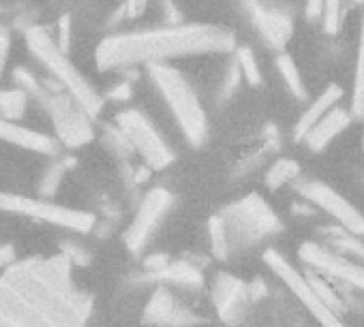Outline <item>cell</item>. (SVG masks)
I'll return each mask as SVG.
<instances>
[{"mask_svg": "<svg viewBox=\"0 0 364 327\" xmlns=\"http://www.w3.org/2000/svg\"><path fill=\"white\" fill-rule=\"evenodd\" d=\"M364 105V7L360 18V33H358V50H355V65H353V88H351V113L360 118Z\"/></svg>", "mask_w": 364, "mask_h": 327, "instance_id": "cell-21", "label": "cell"}, {"mask_svg": "<svg viewBox=\"0 0 364 327\" xmlns=\"http://www.w3.org/2000/svg\"><path fill=\"white\" fill-rule=\"evenodd\" d=\"M236 62H238V67L242 71V77L249 82V86H262L264 77H262L257 58H255L251 48H247V45L236 48Z\"/></svg>", "mask_w": 364, "mask_h": 327, "instance_id": "cell-26", "label": "cell"}, {"mask_svg": "<svg viewBox=\"0 0 364 327\" xmlns=\"http://www.w3.org/2000/svg\"><path fill=\"white\" fill-rule=\"evenodd\" d=\"M63 176H65V162L52 160L50 165L46 167L41 180H39V195H43V197L56 195V191H58V187L63 182Z\"/></svg>", "mask_w": 364, "mask_h": 327, "instance_id": "cell-27", "label": "cell"}, {"mask_svg": "<svg viewBox=\"0 0 364 327\" xmlns=\"http://www.w3.org/2000/svg\"><path fill=\"white\" fill-rule=\"evenodd\" d=\"M71 259L35 257L0 276V327H86L92 297L75 287Z\"/></svg>", "mask_w": 364, "mask_h": 327, "instance_id": "cell-1", "label": "cell"}, {"mask_svg": "<svg viewBox=\"0 0 364 327\" xmlns=\"http://www.w3.org/2000/svg\"><path fill=\"white\" fill-rule=\"evenodd\" d=\"M116 124L122 128V133L131 141L133 150L144 158V162L150 170L161 172L176 160L173 150L161 137V133L150 122V118L146 113H141L139 109H122L116 116Z\"/></svg>", "mask_w": 364, "mask_h": 327, "instance_id": "cell-9", "label": "cell"}, {"mask_svg": "<svg viewBox=\"0 0 364 327\" xmlns=\"http://www.w3.org/2000/svg\"><path fill=\"white\" fill-rule=\"evenodd\" d=\"M0 141H7L14 143L22 150H31L37 154H46V156H56L60 152V141L39 133L35 128L22 126L16 120H7L0 116Z\"/></svg>", "mask_w": 364, "mask_h": 327, "instance_id": "cell-16", "label": "cell"}, {"mask_svg": "<svg viewBox=\"0 0 364 327\" xmlns=\"http://www.w3.org/2000/svg\"><path fill=\"white\" fill-rule=\"evenodd\" d=\"M37 101L48 111L52 126L56 131V139L67 148H82L95 139L92 116L84 109V105L71 94L63 90H48L43 86Z\"/></svg>", "mask_w": 364, "mask_h": 327, "instance_id": "cell-7", "label": "cell"}, {"mask_svg": "<svg viewBox=\"0 0 364 327\" xmlns=\"http://www.w3.org/2000/svg\"><path fill=\"white\" fill-rule=\"evenodd\" d=\"M173 206V195L167 189H152L144 195L129 229L124 231V246L131 255H139L152 240L167 210Z\"/></svg>", "mask_w": 364, "mask_h": 327, "instance_id": "cell-11", "label": "cell"}, {"mask_svg": "<svg viewBox=\"0 0 364 327\" xmlns=\"http://www.w3.org/2000/svg\"><path fill=\"white\" fill-rule=\"evenodd\" d=\"M277 69H279V73H281V77H283L287 90H289L298 101H304L309 94H306L304 79H302V75H300L298 65L294 62V58H291L289 54L281 52V54L277 56Z\"/></svg>", "mask_w": 364, "mask_h": 327, "instance_id": "cell-23", "label": "cell"}, {"mask_svg": "<svg viewBox=\"0 0 364 327\" xmlns=\"http://www.w3.org/2000/svg\"><path fill=\"white\" fill-rule=\"evenodd\" d=\"M152 278L163 282H173L176 287H185V289H200L204 284V276L200 267L189 261H169Z\"/></svg>", "mask_w": 364, "mask_h": 327, "instance_id": "cell-19", "label": "cell"}, {"mask_svg": "<svg viewBox=\"0 0 364 327\" xmlns=\"http://www.w3.org/2000/svg\"><path fill=\"white\" fill-rule=\"evenodd\" d=\"M146 3H148V0H124V9H127L129 18L141 16L144 9H146Z\"/></svg>", "mask_w": 364, "mask_h": 327, "instance_id": "cell-37", "label": "cell"}, {"mask_svg": "<svg viewBox=\"0 0 364 327\" xmlns=\"http://www.w3.org/2000/svg\"><path fill=\"white\" fill-rule=\"evenodd\" d=\"M319 231L326 238L330 248H334L336 253H341V255H345L349 259H355V261L364 263V242L360 240V235L343 229L341 225L338 227H321Z\"/></svg>", "mask_w": 364, "mask_h": 327, "instance_id": "cell-20", "label": "cell"}, {"mask_svg": "<svg viewBox=\"0 0 364 327\" xmlns=\"http://www.w3.org/2000/svg\"><path fill=\"white\" fill-rule=\"evenodd\" d=\"M213 301H215V308H217L219 316L225 323L234 325L245 316L247 306L253 299H251V293H249V284H245L240 278H236L232 274L221 272L215 278V284H213Z\"/></svg>", "mask_w": 364, "mask_h": 327, "instance_id": "cell-15", "label": "cell"}, {"mask_svg": "<svg viewBox=\"0 0 364 327\" xmlns=\"http://www.w3.org/2000/svg\"><path fill=\"white\" fill-rule=\"evenodd\" d=\"M148 73L173 120L178 122L182 137L187 139L189 145L202 148L208 137V116L193 86L178 69L169 67L167 62L150 65Z\"/></svg>", "mask_w": 364, "mask_h": 327, "instance_id": "cell-3", "label": "cell"}, {"mask_svg": "<svg viewBox=\"0 0 364 327\" xmlns=\"http://www.w3.org/2000/svg\"><path fill=\"white\" fill-rule=\"evenodd\" d=\"M240 3L266 45L281 52L294 35V22L283 11L266 7L262 0H240Z\"/></svg>", "mask_w": 364, "mask_h": 327, "instance_id": "cell-13", "label": "cell"}, {"mask_svg": "<svg viewBox=\"0 0 364 327\" xmlns=\"http://www.w3.org/2000/svg\"><path fill=\"white\" fill-rule=\"evenodd\" d=\"M144 323L159 325V327H189V325L202 323V318L189 308L182 306L169 289L159 287L152 293L150 301L146 304Z\"/></svg>", "mask_w": 364, "mask_h": 327, "instance_id": "cell-14", "label": "cell"}, {"mask_svg": "<svg viewBox=\"0 0 364 327\" xmlns=\"http://www.w3.org/2000/svg\"><path fill=\"white\" fill-rule=\"evenodd\" d=\"M28 92L24 88L14 90H0V116L7 120H20L24 118L26 105H28Z\"/></svg>", "mask_w": 364, "mask_h": 327, "instance_id": "cell-24", "label": "cell"}, {"mask_svg": "<svg viewBox=\"0 0 364 327\" xmlns=\"http://www.w3.org/2000/svg\"><path fill=\"white\" fill-rule=\"evenodd\" d=\"M9 35L0 28V79H3L5 67H7V56H9Z\"/></svg>", "mask_w": 364, "mask_h": 327, "instance_id": "cell-34", "label": "cell"}, {"mask_svg": "<svg viewBox=\"0 0 364 327\" xmlns=\"http://www.w3.org/2000/svg\"><path fill=\"white\" fill-rule=\"evenodd\" d=\"M208 238H210V248L215 253V257L219 259H228L232 255V246H230V238H228V227L221 214H215L208 223Z\"/></svg>", "mask_w": 364, "mask_h": 327, "instance_id": "cell-25", "label": "cell"}, {"mask_svg": "<svg viewBox=\"0 0 364 327\" xmlns=\"http://www.w3.org/2000/svg\"><path fill=\"white\" fill-rule=\"evenodd\" d=\"M341 99H343V88L338 86V84H328L321 92H319V96L302 111V116L298 118V122H296V126H294V137L298 139V141H302L304 137H306V133L332 109V107H336L338 103H341Z\"/></svg>", "mask_w": 364, "mask_h": 327, "instance_id": "cell-18", "label": "cell"}, {"mask_svg": "<svg viewBox=\"0 0 364 327\" xmlns=\"http://www.w3.org/2000/svg\"><path fill=\"white\" fill-rule=\"evenodd\" d=\"M236 39L228 28L215 24H173L150 31L120 33L105 37L95 52L101 71L135 65H163L176 58L230 54Z\"/></svg>", "mask_w": 364, "mask_h": 327, "instance_id": "cell-2", "label": "cell"}, {"mask_svg": "<svg viewBox=\"0 0 364 327\" xmlns=\"http://www.w3.org/2000/svg\"><path fill=\"white\" fill-rule=\"evenodd\" d=\"M63 253L71 259V263H77V265H88V261H90V255L84 248H80L77 244H65Z\"/></svg>", "mask_w": 364, "mask_h": 327, "instance_id": "cell-32", "label": "cell"}, {"mask_svg": "<svg viewBox=\"0 0 364 327\" xmlns=\"http://www.w3.org/2000/svg\"><path fill=\"white\" fill-rule=\"evenodd\" d=\"M298 193L315 208L323 210L328 216H332L343 229L355 233V235H364V216L362 212L347 201L338 191H334L332 187H328L326 182L319 180H302L298 182Z\"/></svg>", "mask_w": 364, "mask_h": 327, "instance_id": "cell-12", "label": "cell"}, {"mask_svg": "<svg viewBox=\"0 0 364 327\" xmlns=\"http://www.w3.org/2000/svg\"><path fill=\"white\" fill-rule=\"evenodd\" d=\"M240 79H242V71H240V67H238V62H236V58H234V62L230 65L228 75H225V79H223L221 94H223L225 99H228V96H232V94L236 92V88H238Z\"/></svg>", "mask_w": 364, "mask_h": 327, "instance_id": "cell-30", "label": "cell"}, {"mask_svg": "<svg viewBox=\"0 0 364 327\" xmlns=\"http://www.w3.org/2000/svg\"><path fill=\"white\" fill-rule=\"evenodd\" d=\"M323 5H326V0H306L304 3V16L306 20L315 22L321 18V11H323Z\"/></svg>", "mask_w": 364, "mask_h": 327, "instance_id": "cell-33", "label": "cell"}, {"mask_svg": "<svg viewBox=\"0 0 364 327\" xmlns=\"http://www.w3.org/2000/svg\"><path fill=\"white\" fill-rule=\"evenodd\" d=\"M225 227H228V238L230 246L234 248H249L274 233L283 231L281 218L272 212V208L262 199L259 195L251 193L232 206H228L221 212Z\"/></svg>", "mask_w": 364, "mask_h": 327, "instance_id": "cell-6", "label": "cell"}, {"mask_svg": "<svg viewBox=\"0 0 364 327\" xmlns=\"http://www.w3.org/2000/svg\"><path fill=\"white\" fill-rule=\"evenodd\" d=\"M69 43H71V16L65 13L60 20H58V45L69 52Z\"/></svg>", "mask_w": 364, "mask_h": 327, "instance_id": "cell-31", "label": "cell"}, {"mask_svg": "<svg viewBox=\"0 0 364 327\" xmlns=\"http://www.w3.org/2000/svg\"><path fill=\"white\" fill-rule=\"evenodd\" d=\"M0 210L31 216L37 221H46L56 227H65L77 233H90L95 229L97 216L92 212L67 208V206H56L43 199H31L22 195H11V193H0Z\"/></svg>", "mask_w": 364, "mask_h": 327, "instance_id": "cell-10", "label": "cell"}, {"mask_svg": "<svg viewBox=\"0 0 364 327\" xmlns=\"http://www.w3.org/2000/svg\"><path fill=\"white\" fill-rule=\"evenodd\" d=\"M107 96H109V99H114V101H127V99L131 96V86H129L127 82L116 84V86L107 92Z\"/></svg>", "mask_w": 364, "mask_h": 327, "instance_id": "cell-36", "label": "cell"}, {"mask_svg": "<svg viewBox=\"0 0 364 327\" xmlns=\"http://www.w3.org/2000/svg\"><path fill=\"white\" fill-rule=\"evenodd\" d=\"M351 111H347L345 107H332L309 133H306V137L302 139L304 143H306V148L311 150V152H321V150H326L349 124H351Z\"/></svg>", "mask_w": 364, "mask_h": 327, "instance_id": "cell-17", "label": "cell"}, {"mask_svg": "<svg viewBox=\"0 0 364 327\" xmlns=\"http://www.w3.org/2000/svg\"><path fill=\"white\" fill-rule=\"evenodd\" d=\"M360 118H362V150H364V105H362V113H360Z\"/></svg>", "mask_w": 364, "mask_h": 327, "instance_id": "cell-38", "label": "cell"}, {"mask_svg": "<svg viewBox=\"0 0 364 327\" xmlns=\"http://www.w3.org/2000/svg\"><path fill=\"white\" fill-rule=\"evenodd\" d=\"M264 261L274 272V276H279L285 282V287L300 299V304L317 318V323L321 327H345V323L341 321V314H336L328 306V301L317 293V289L313 287L309 276L298 272L277 248H266Z\"/></svg>", "mask_w": 364, "mask_h": 327, "instance_id": "cell-8", "label": "cell"}, {"mask_svg": "<svg viewBox=\"0 0 364 327\" xmlns=\"http://www.w3.org/2000/svg\"><path fill=\"white\" fill-rule=\"evenodd\" d=\"M26 45L33 52V56L60 82V86L71 92L84 109L97 118L103 109V96L95 90V86L84 77V73L71 62L67 52L50 37V33L43 26H31L26 31Z\"/></svg>", "mask_w": 364, "mask_h": 327, "instance_id": "cell-4", "label": "cell"}, {"mask_svg": "<svg viewBox=\"0 0 364 327\" xmlns=\"http://www.w3.org/2000/svg\"><path fill=\"white\" fill-rule=\"evenodd\" d=\"M298 176H300V165L294 158H277L270 165V170L266 172L264 182L270 191H279L285 184L294 182Z\"/></svg>", "mask_w": 364, "mask_h": 327, "instance_id": "cell-22", "label": "cell"}, {"mask_svg": "<svg viewBox=\"0 0 364 327\" xmlns=\"http://www.w3.org/2000/svg\"><path fill=\"white\" fill-rule=\"evenodd\" d=\"M14 79L20 84V88H24L31 96H39L41 94V90H43V86L46 84H41L28 69H24V67H18L16 71H14Z\"/></svg>", "mask_w": 364, "mask_h": 327, "instance_id": "cell-29", "label": "cell"}, {"mask_svg": "<svg viewBox=\"0 0 364 327\" xmlns=\"http://www.w3.org/2000/svg\"><path fill=\"white\" fill-rule=\"evenodd\" d=\"M319 20L326 35H336L341 31V20H343V0H326Z\"/></svg>", "mask_w": 364, "mask_h": 327, "instance_id": "cell-28", "label": "cell"}, {"mask_svg": "<svg viewBox=\"0 0 364 327\" xmlns=\"http://www.w3.org/2000/svg\"><path fill=\"white\" fill-rule=\"evenodd\" d=\"M11 263H16V248L11 244H3L0 246V270L9 267Z\"/></svg>", "mask_w": 364, "mask_h": 327, "instance_id": "cell-35", "label": "cell"}, {"mask_svg": "<svg viewBox=\"0 0 364 327\" xmlns=\"http://www.w3.org/2000/svg\"><path fill=\"white\" fill-rule=\"evenodd\" d=\"M298 257L317 274H321L328 282L338 284L332 287L347 308H364V263L349 259L334 248H326L319 242H304L298 250Z\"/></svg>", "mask_w": 364, "mask_h": 327, "instance_id": "cell-5", "label": "cell"}]
</instances>
